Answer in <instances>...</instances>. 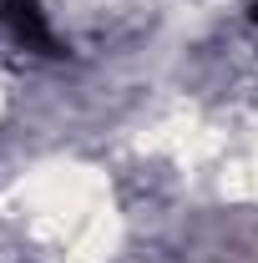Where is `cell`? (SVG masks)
Returning <instances> with one entry per match:
<instances>
[{"mask_svg":"<svg viewBox=\"0 0 258 263\" xmlns=\"http://www.w3.org/2000/svg\"><path fill=\"white\" fill-rule=\"evenodd\" d=\"M0 31L10 35V46L35 51V56H61V41L46 26V10L35 0H0Z\"/></svg>","mask_w":258,"mask_h":263,"instance_id":"cell-1","label":"cell"}]
</instances>
